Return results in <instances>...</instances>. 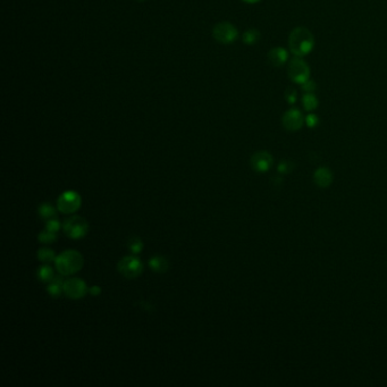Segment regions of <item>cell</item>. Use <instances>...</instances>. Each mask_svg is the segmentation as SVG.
I'll list each match as a JSON object with an SVG mask.
<instances>
[{"label": "cell", "mask_w": 387, "mask_h": 387, "mask_svg": "<svg viewBox=\"0 0 387 387\" xmlns=\"http://www.w3.org/2000/svg\"><path fill=\"white\" fill-rule=\"evenodd\" d=\"M243 2H245V3H248V4H255V3H258V2H260V0H243Z\"/></svg>", "instance_id": "83f0119b"}, {"label": "cell", "mask_w": 387, "mask_h": 387, "mask_svg": "<svg viewBox=\"0 0 387 387\" xmlns=\"http://www.w3.org/2000/svg\"><path fill=\"white\" fill-rule=\"evenodd\" d=\"M318 98L314 94H304L302 97V106L307 112H314L318 107Z\"/></svg>", "instance_id": "9a60e30c"}, {"label": "cell", "mask_w": 387, "mask_h": 387, "mask_svg": "<svg viewBox=\"0 0 387 387\" xmlns=\"http://www.w3.org/2000/svg\"><path fill=\"white\" fill-rule=\"evenodd\" d=\"M56 269L63 276L73 275L83 267V257L75 250H67L54 259Z\"/></svg>", "instance_id": "7a4b0ae2"}, {"label": "cell", "mask_w": 387, "mask_h": 387, "mask_svg": "<svg viewBox=\"0 0 387 387\" xmlns=\"http://www.w3.org/2000/svg\"><path fill=\"white\" fill-rule=\"evenodd\" d=\"M64 283L65 281L63 280V277L54 276L47 288L48 293L53 298H58L64 292Z\"/></svg>", "instance_id": "5bb4252c"}, {"label": "cell", "mask_w": 387, "mask_h": 387, "mask_svg": "<svg viewBox=\"0 0 387 387\" xmlns=\"http://www.w3.org/2000/svg\"><path fill=\"white\" fill-rule=\"evenodd\" d=\"M293 165L290 161H282L279 165V172L281 173H288L292 170Z\"/></svg>", "instance_id": "484cf974"}, {"label": "cell", "mask_w": 387, "mask_h": 387, "mask_svg": "<svg viewBox=\"0 0 387 387\" xmlns=\"http://www.w3.org/2000/svg\"><path fill=\"white\" fill-rule=\"evenodd\" d=\"M269 63L275 67H281L284 65L288 59V52L285 48L275 47L267 54Z\"/></svg>", "instance_id": "8fae6325"}, {"label": "cell", "mask_w": 387, "mask_h": 387, "mask_svg": "<svg viewBox=\"0 0 387 387\" xmlns=\"http://www.w3.org/2000/svg\"><path fill=\"white\" fill-rule=\"evenodd\" d=\"M314 181L320 188L329 187L333 182V173L327 167H320L314 173Z\"/></svg>", "instance_id": "7c38bea8"}, {"label": "cell", "mask_w": 387, "mask_h": 387, "mask_svg": "<svg viewBox=\"0 0 387 387\" xmlns=\"http://www.w3.org/2000/svg\"><path fill=\"white\" fill-rule=\"evenodd\" d=\"M138 2H140V3H142V2H145V0H138Z\"/></svg>", "instance_id": "f1b7e54d"}, {"label": "cell", "mask_w": 387, "mask_h": 387, "mask_svg": "<svg viewBox=\"0 0 387 387\" xmlns=\"http://www.w3.org/2000/svg\"><path fill=\"white\" fill-rule=\"evenodd\" d=\"M272 157L267 151H258L251 157V166L255 172L265 173L272 166Z\"/></svg>", "instance_id": "30bf717a"}, {"label": "cell", "mask_w": 387, "mask_h": 387, "mask_svg": "<svg viewBox=\"0 0 387 387\" xmlns=\"http://www.w3.org/2000/svg\"><path fill=\"white\" fill-rule=\"evenodd\" d=\"M64 293L69 299L79 300L88 293V286L80 279H69L64 283Z\"/></svg>", "instance_id": "ba28073f"}, {"label": "cell", "mask_w": 387, "mask_h": 387, "mask_svg": "<svg viewBox=\"0 0 387 387\" xmlns=\"http://www.w3.org/2000/svg\"><path fill=\"white\" fill-rule=\"evenodd\" d=\"M260 39V32L257 29H250L244 32L243 34V42L247 45H254Z\"/></svg>", "instance_id": "ac0fdd59"}, {"label": "cell", "mask_w": 387, "mask_h": 387, "mask_svg": "<svg viewBox=\"0 0 387 387\" xmlns=\"http://www.w3.org/2000/svg\"><path fill=\"white\" fill-rule=\"evenodd\" d=\"M117 269L121 274L126 279H136L143 271V264L135 255H126V257L119 260L117 265Z\"/></svg>", "instance_id": "277c9868"}, {"label": "cell", "mask_w": 387, "mask_h": 387, "mask_svg": "<svg viewBox=\"0 0 387 387\" xmlns=\"http://www.w3.org/2000/svg\"><path fill=\"white\" fill-rule=\"evenodd\" d=\"M212 35L217 41L228 45L237 39L238 32L233 24L228 23V22H222V23L215 25L214 30H212Z\"/></svg>", "instance_id": "8992f818"}, {"label": "cell", "mask_w": 387, "mask_h": 387, "mask_svg": "<svg viewBox=\"0 0 387 387\" xmlns=\"http://www.w3.org/2000/svg\"><path fill=\"white\" fill-rule=\"evenodd\" d=\"M287 74L288 78L293 81L294 83L303 84L310 78V68L307 62H304L301 57L296 56L291 59L287 66Z\"/></svg>", "instance_id": "3957f363"}, {"label": "cell", "mask_w": 387, "mask_h": 387, "mask_svg": "<svg viewBox=\"0 0 387 387\" xmlns=\"http://www.w3.org/2000/svg\"><path fill=\"white\" fill-rule=\"evenodd\" d=\"M38 238H39V241L41 243H46V244H50L52 242H54L57 239V235L56 233L53 232H50V231H43L39 234V236H38Z\"/></svg>", "instance_id": "44dd1931"}, {"label": "cell", "mask_w": 387, "mask_h": 387, "mask_svg": "<svg viewBox=\"0 0 387 387\" xmlns=\"http://www.w3.org/2000/svg\"><path fill=\"white\" fill-rule=\"evenodd\" d=\"M64 232L70 238L79 239L84 237L89 231V224L83 217L73 216L64 222Z\"/></svg>", "instance_id": "5b68a950"}, {"label": "cell", "mask_w": 387, "mask_h": 387, "mask_svg": "<svg viewBox=\"0 0 387 387\" xmlns=\"http://www.w3.org/2000/svg\"><path fill=\"white\" fill-rule=\"evenodd\" d=\"M301 86H302V90L306 92V94H314L316 89H317V84H316V82L310 81V80L304 82L303 84H301Z\"/></svg>", "instance_id": "603a6c76"}, {"label": "cell", "mask_w": 387, "mask_h": 387, "mask_svg": "<svg viewBox=\"0 0 387 387\" xmlns=\"http://www.w3.org/2000/svg\"><path fill=\"white\" fill-rule=\"evenodd\" d=\"M38 258H39V260L42 261V263H50V261H54V259H56L52 250L47 248L39 250V252H38Z\"/></svg>", "instance_id": "ffe728a7"}, {"label": "cell", "mask_w": 387, "mask_h": 387, "mask_svg": "<svg viewBox=\"0 0 387 387\" xmlns=\"http://www.w3.org/2000/svg\"><path fill=\"white\" fill-rule=\"evenodd\" d=\"M318 123H319V118L317 115H315V114H309V115L306 117V124L310 128H314L317 126Z\"/></svg>", "instance_id": "cb8c5ba5"}, {"label": "cell", "mask_w": 387, "mask_h": 387, "mask_svg": "<svg viewBox=\"0 0 387 387\" xmlns=\"http://www.w3.org/2000/svg\"><path fill=\"white\" fill-rule=\"evenodd\" d=\"M89 292L92 294V296L97 297V296H99V294L101 293V288H100L99 286H92V287L90 288V291H89Z\"/></svg>", "instance_id": "4316f807"}, {"label": "cell", "mask_w": 387, "mask_h": 387, "mask_svg": "<svg viewBox=\"0 0 387 387\" xmlns=\"http://www.w3.org/2000/svg\"><path fill=\"white\" fill-rule=\"evenodd\" d=\"M282 123L287 131H299L306 123V118L303 117L302 113L299 109L292 108L283 115Z\"/></svg>", "instance_id": "9c48e42d"}, {"label": "cell", "mask_w": 387, "mask_h": 387, "mask_svg": "<svg viewBox=\"0 0 387 387\" xmlns=\"http://www.w3.org/2000/svg\"><path fill=\"white\" fill-rule=\"evenodd\" d=\"M81 197L74 192V191H67L64 192L61 197H59L57 201L58 209L63 214H73V212L78 211L81 207Z\"/></svg>", "instance_id": "52a82bcc"}, {"label": "cell", "mask_w": 387, "mask_h": 387, "mask_svg": "<svg viewBox=\"0 0 387 387\" xmlns=\"http://www.w3.org/2000/svg\"><path fill=\"white\" fill-rule=\"evenodd\" d=\"M61 228V223H59L58 219H54V218H51V219H48L47 224H46V230L50 231L53 233H57Z\"/></svg>", "instance_id": "7402d4cb"}, {"label": "cell", "mask_w": 387, "mask_h": 387, "mask_svg": "<svg viewBox=\"0 0 387 387\" xmlns=\"http://www.w3.org/2000/svg\"><path fill=\"white\" fill-rule=\"evenodd\" d=\"M38 211H39V215L42 219H51V218L56 216V209L53 208V206L51 204L48 202L40 205Z\"/></svg>", "instance_id": "e0dca14e"}, {"label": "cell", "mask_w": 387, "mask_h": 387, "mask_svg": "<svg viewBox=\"0 0 387 387\" xmlns=\"http://www.w3.org/2000/svg\"><path fill=\"white\" fill-rule=\"evenodd\" d=\"M297 91L293 90V89H287L286 92H285V99L288 103H291V105H293V103L297 102Z\"/></svg>", "instance_id": "d4e9b609"}, {"label": "cell", "mask_w": 387, "mask_h": 387, "mask_svg": "<svg viewBox=\"0 0 387 387\" xmlns=\"http://www.w3.org/2000/svg\"><path fill=\"white\" fill-rule=\"evenodd\" d=\"M38 277H39V280L43 283H50L54 277L53 269L48 265L42 266L40 267L39 270H38Z\"/></svg>", "instance_id": "2e32d148"}, {"label": "cell", "mask_w": 387, "mask_h": 387, "mask_svg": "<svg viewBox=\"0 0 387 387\" xmlns=\"http://www.w3.org/2000/svg\"><path fill=\"white\" fill-rule=\"evenodd\" d=\"M149 267L150 268L156 271V272H166L170 268V264H168V260L165 257H161V255H155L149 260Z\"/></svg>", "instance_id": "4fadbf2b"}, {"label": "cell", "mask_w": 387, "mask_h": 387, "mask_svg": "<svg viewBox=\"0 0 387 387\" xmlns=\"http://www.w3.org/2000/svg\"><path fill=\"white\" fill-rule=\"evenodd\" d=\"M127 247L133 254H139L143 249V242L139 237H131L127 242Z\"/></svg>", "instance_id": "d6986e66"}, {"label": "cell", "mask_w": 387, "mask_h": 387, "mask_svg": "<svg viewBox=\"0 0 387 387\" xmlns=\"http://www.w3.org/2000/svg\"><path fill=\"white\" fill-rule=\"evenodd\" d=\"M288 47L294 56H307L315 47V36L307 27H296L288 38Z\"/></svg>", "instance_id": "6da1fadb"}]
</instances>
